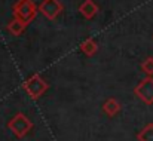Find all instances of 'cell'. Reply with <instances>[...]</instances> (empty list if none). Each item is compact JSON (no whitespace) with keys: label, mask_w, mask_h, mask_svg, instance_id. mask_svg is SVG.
Returning a JSON list of instances; mask_svg holds the SVG:
<instances>
[{"label":"cell","mask_w":153,"mask_h":141,"mask_svg":"<svg viewBox=\"0 0 153 141\" xmlns=\"http://www.w3.org/2000/svg\"><path fill=\"white\" fill-rule=\"evenodd\" d=\"M39 7L34 4L33 0H18L13 6V18L24 21L27 25L36 18Z\"/></svg>","instance_id":"obj_1"},{"label":"cell","mask_w":153,"mask_h":141,"mask_svg":"<svg viewBox=\"0 0 153 141\" xmlns=\"http://www.w3.org/2000/svg\"><path fill=\"white\" fill-rule=\"evenodd\" d=\"M7 128L12 131V134L16 138H24L31 129H33V122L24 114V113H16L9 122Z\"/></svg>","instance_id":"obj_2"},{"label":"cell","mask_w":153,"mask_h":141,"mask_svg":"<svg viewBox=\"0 0 153 141\" xmlns=\"http://www.w3.org/2000/svg\"><path fill=\"white\" fill-rule=\"evenodd\" d=\"M22 86H24V89L27 91V94L30 95L33 99L40 98L42 95L48 91V88H49V85H48V83L42 79V76H39V74H33L30 79H27V80L24 82Z\"/></svg>","instance_id":"obj_3"},{"label":"cell","mask_w":153,"mask_h":141,"mask_svg":"<svg viewBox=\"0 0 153 141\" xmlns=\"http://www.w3.org/2000/svg\"><path fill=\"white\" fill-rule=\"evenodd\" d=\"M134 94L137 95L144 104L152 105L153 104V77L147 76L144 77L134 89Z\"/></svg>","instance_id":"obj_4"},{"label":"cell","mask_w":153,"mask_h":141,"mask_svg":"<svg viewBox=\"0 0 153 141\" xmlns=\"http://www.w3.org/2000/svg\"><path fill=\"white\" fill-rule=\"evenodd\" d=\"M39 12H42L48 19H55L62 13V4L59 0H43L39 4Z\"/></svg>","instance_id":"obj_5"},{"label":"cell","mask_w":153,"mask_h":141,"mask_svg":"<svg viewBox=\"0 0 153 141\" xmlns=\"http://www.w3.org/2000/svg\"><path fill=\"white\" fill-rule=\"evenodd\" d=\"M79 12L83 18L86 19H92L97 13H98V4L94 0H85L80 6H79Z\"/></svg>","instance_id":"obj_6"},{"label":"cell","mask_w":153,"mask_h":141,"mask_svg":"<svg viewBox=\"0 0 153 141\" xmlns=\"http://www.w3.org/2000/svg\"><path fill=\"white\" fill-rule=\"evenodd\" d=\"M102 111H104L108 117H114V116L120 111V104L117 102V99L108 98V99L102 104Z\"/></svg>","instance_id":"obj_7"},{"label":"cell","mask_w":153,"mask_h":141,"mask_svg":"<svg viewBox=\"0 0 153 141\" xmlns=\"http://www.w3.org/2000/svg\"><path fill=\"white\" fill-rule=\"evenodd\" d=\"M25 27H27V24H25L24 21H21V19H18V18H13V19L7 24V31H9L12 36H21V34L24 33Z\"/></svg>","instance_id":"obj_8"},{"label":"cell","mask_w":153,"mask_h":141,"mask_svg":"<svg viewBox=\"0 0 153 141\" xmlns=\"http://www.w3.org/2000/svg\"><path fill=\"white\" fill-rule=\"evenodd\" d=\"M80 50H82L86 56H92V55H95V53H97V50H98V45L95 43V40H94V39H86L85 42H82V45H80Z\"/></svg>","instance_id":"obj_9"},{"label":"cell","mask_w":153,"mask_h":141,"mask_svg":"<svg viewBox=\"0 0 153 141\" xmlns=\"http://www.w3.org/2000/svg\"><path fill=\"white\" fill-rule=\"evenodd\" d=\"M138 141H153V123H147L138 134H137Z\"/></svg>","instance_id":"obj_10"},{"label":"cell","mask_w":153,"mask_h":141,"mask_svg":"<svg viewBox=\"0 0 153 141\" xmlns=\"http://www.w3.org/2000/svg\"><path fill=\"white\" fill-rule=\"evenodd\" d=\"M141 70H143V73H146L147 76H153V56L146 58V59L141 62Z\"/></svg>","instance_id":"obj_11"}]
</instances>
